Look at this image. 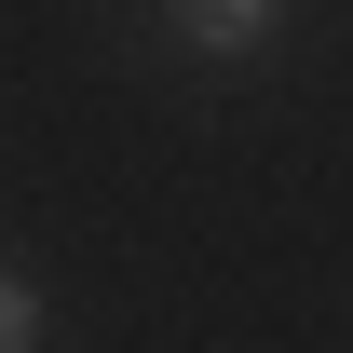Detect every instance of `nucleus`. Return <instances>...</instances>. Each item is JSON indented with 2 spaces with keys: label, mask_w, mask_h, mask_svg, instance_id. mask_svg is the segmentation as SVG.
I'll list each match as a JSON object with an SVG mask.
<instances>
[{
  "label": "nucleus",
  "mask_w": 353,
  "mask_h": 353,
  "mask_svg": "<svg viewBox=\"0 0 353 353\" xmlns=\"http://www.w3.org/2000/svg\"><path fill=\"white\" fill-rule=\"evenodd\" d=\"M272 14L285 0H176V41L190 54H245V41H272Z\"/></svg>",
  "instance_id": "nucleus-1"
},
{
  "label": "nucleus",
  "mask_w": 353,
  "mask_h": 353,
  "mask_svg": "<svg viewBox=\"0 0 353 353\" xmlns=\"http://www.w3.org/2000/svg\"><path fill=\"white\" fill-rule=\"evenodd\" d=\"M41 340V285H28V272H0V353H28Z\"/></svg>",
  "instance_id": "nucleus-2"
}]
</instances>
